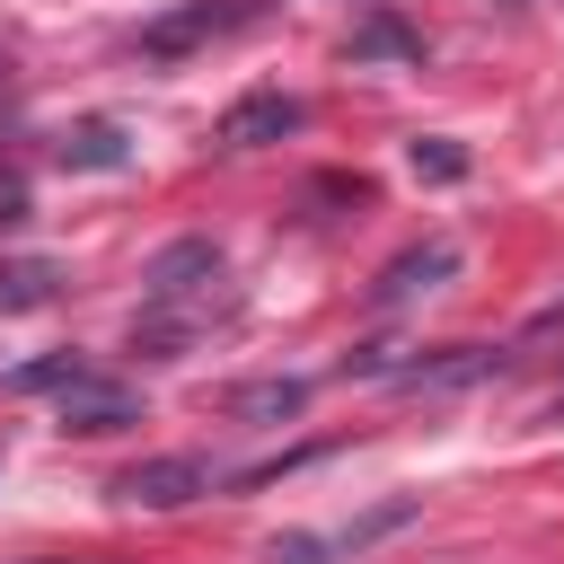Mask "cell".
<instances>
[{
	"label": "cell",
	"mask_w": 564,
	"mask_h": 564,
	"mask_svg": "<svg viewBox=\"0 0 564 564\" xmlns=\"http://www.w3.org/2000/svg\"><path fill=\"white\" fill-rule=\"evenodd\" d=\"M229 308H238V291H229V264H220V247H212V238H176V247H159V256H150V273H141L132 352H150V361H176V352H185L194 335H212Z\"/></svg>",
	"instance_id": "6da1fadb"
},
{
	"label": "cell",
	"mask_w": 564,
	"mask_h": 564,
	"mask_svg": "<svg viewBox=\"0 0 564 564\" xmlns=\"http://www.w3.org/2000/svg\"><path fill=\"white\" fill-rule=\"evenodd\" d=\"M414 494H388L379 511H361V520H344V529H282L264 555L273 564H352V555H370L379 538H397V529H414Z\"/></svg>",
	"instance_id": "7a4b0ae2"
},
{
	"label": "cell",
	"mask_w": 564,
	"mask_h": 564,
	"mask_svg": "<svg viewBox=\"0 0 564 564\" xmlns=\"http://www.w3.org/2000/svg\"><path fill=\"white\" fill-rule=\"evenodd\" d=\"M115 494L141 502V511H185L194 494H212V467H203L194 449H176V458H141V467L115 476Z\"/></svg>",
	"instance_id": "3957f363"
},
{
	"label": "cell",
	"mask_w": 564,
	"mask_h": 564,
	"mask_svg": "<svg viewBox=\"0 0 564 564\" xmlns=\"http://www.w3.org/2000/svg\"><path fill=\"white\" fill-rule=\"evenodd\" d=\"M53 405H62V432H132L141 423V397L123 379H106V370H79Z\"/></svg>",
	"instance_id": "277c9868"
},
{
	"label": "cell",
	"mask_w": 564,
	"mask_h": 564,
	"mask_svg": "<svg viewBox=\"0 0 564 564\" xmlns=\"http://www.w3.org/2000/svg\"><path fill=\"white\" fill-rule=\"evenodd\" d=\"M300 123H308V106H300V97L256 88V97H238V106L220 115V132H212V141H220V150H264V141H291Z\"/></svg>",
	"instance_id": "5b68a950"
},
{
	"label": "cell",
	"mask_w": 564,
	"mask_h": 564,
	"mask_svg": "<svg viewBox=\"0 0 564 564\" xmlns=\"http://www.w3.org/2000/svg\"><path fill=\"white\" fill-rule=\"evenodd\" d=\"M264 0H194V9H176V18H150L141 26V53H185V44H203V35H229V26H247Z\"/></svg>",
	"instance_id": "8992f818"
},
{
	"label": "cell",
	"mask_w": 564,
	"mask_h": 564,
	"mask_svg": "<svg viewBox=\"0 0 564 564\" xmlns=\"http://www.w3.org/2000/svg\"><path fill=\"white\" fill-rule=\"evenodd\" d=\"M449 273H458V247H449V238H423V247H405V256H388V264H379L370 308H397V300H414V291H441Z\"/></svg>",
	"instance_id": "52a82bcc"
},
{
	"label": "cell",
	"mask_w": 564,
	"mask_h": 564,
	"mask_svg": "<svg viewBox=\"0 0 564 564\" xmlns=\"http://www.w3.org/2000/svg\"><path fill=\"white\" fill-rule=\"evenodd\" d=\"M494 370H502L494 344H441V352H423V361H388V388H476V379H494Z\"/></svg>",
	"instance_id": "ba28073f"
},
{
	"label": "cell",
	"mask_w": 564,
	"mask_h": 564,
	"mask_svg": "<svg viewBox=\"0 0 564 564\" xmlns=\"http://www.w3.org/2000/svg\"><path fill=\"white\" fill-rule=\"evenodd\" d=\"M62 167H123L132 159V141H123V123L115 115H88V123H70L62 132V150H53Z\"/></svg>",
	"instance_id": "9c48e42d"
},
{
	"label": "cell",
	"mask_w": 564,
	"mask_h": 564,
	"mask_svg": "<svg viewBox=\"0 0 564 564\" xmlns=\"http://www.w3.org/2000/svg\"><path fill=\"white\" fill-rule=\"evenodd\" d=\"M344 53H352V62H423V35H414L405 18H388V9H370Z\"/></svg>",
	"instance_id": "30bf717a"
},
{
	"label": "cell",
	"mask_w": 564,
	"mask_h": 564,
	"mask_svg": "<svg viewBox=\"0 0 564 564\" xmlns=\"http://www.w3.org/2000/svg\"><path fill=\"white\" fill-rule=\"evenodd\" d=\"M308 405V379H256V388H229V414L238 423H291Z\"/></svg>",
	"instance_id": "8fae6325"
},
{
	"label": "cell",
	"mask_w": 564,
	"mask_h": 564,
	"mask_svg": "<svg viewBox=\"0 0 564 564\" xmlns=\"http://www.w3.org/2000/svg\"><path fill=\"white\" fill-rule=\"evenodd\" d=\"M79 370H88L79 352H44V361H26V370H9V388H18V397H62V388H70Z\"/></svg>",
	"instance_id": "7c38bea8"
},
{
	"label": "cell",
	"mask_w": 564,
	"mask_h": 564,
	"mask_svg": "<svg viewBox=\"0 0 564 564\" xmlns=\"http://www.w3.org/2000/svg\"><path fill=\"white\" fill-rule=\"evenodd\" d=\"M405 159H414V176H432V185H458V176H467V150H458L449 132H423Z\"/></svg>",
	"instance_id": "4fadbf2b"
},
{
	"label": "cell",
	"mask_w": 564,
	"mask_h": 564,
	"mask_svg": "<svg viewBox=\"0 0 564 564\" xmlns=\"http://www.w3.org/2000/svg\"><path fill=\"white\" fill-rule=\"evenodd\" d=\"M35 300H53V264H9L0 273V308H35Z\"/></svg>",
	"instance_id": "5bb4252c"
},
{
	"label": "cell",
	"mask_w": 564,
	"mask_h": 564,
	"mask_svg": "<svg viewBox=\"0 0 564 564\" xmlns=\"http://www.w3.org/2000/svg\"><path fill=\"white\" fill-rule=\"evenodd\" d=\"M35 564H62V555H35Z\"/></svg>",
	"instance_id": "9a60e30c"
}]
</instances>
